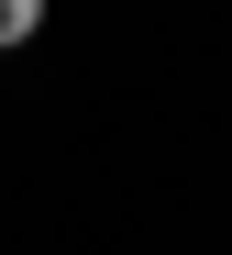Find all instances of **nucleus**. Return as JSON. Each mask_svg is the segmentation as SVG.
Instances as JSON below:
<instances>
[{"instance_id": "1", "label": "nucleus", "mask_w": 232, "mask_h": 255, "mask_svg": "<svg viewBox=\"0 0 232 255\" xmlns=\"http://www.w3.org/2000/svg\"><path fill=\"white\" fill-rule=\"evenodd\" d=\"M33 33H44V0H0V56H22Z\"/></svg>"}]
</instances>
